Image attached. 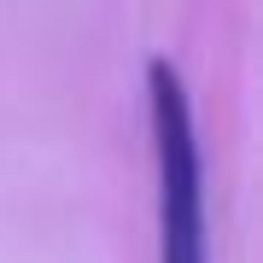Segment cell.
Wrapping results in <instances>:
<instances>
[{
  "instance_id": "obj_1",
  "label": "cell",
  "mask_w": 263,
  "mask_h": 263,
  "mask_svg": "<svg viewBox=\"0 0 263 263\" xmlns=\"http://www.w3.org/2000/svg\"><path fill=\"white\" fill-rule=\"evenodd\" d=\"M152 170H158V263H211L205 228V158H199L193 100L170 59L146 65Z\"/></svg>"
}]
</instances>
